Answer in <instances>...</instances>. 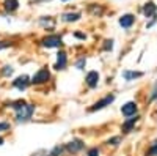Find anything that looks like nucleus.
<instances>
[{"instance_id": "obj_20", "label": "nucleus", "mask_w": 157, "mask_h": 156, "mask_svg": "<svg viewBox=\"0 0 157 156\" xmlns=\"http://www.w3.org/2000/svg\"><path fill=\"white\" fill-rule=\"evenodd\" d=\"M148 154H151V156H155L157 154V142H154V144H152V147H151V150H149Z\"/></svg>"}, {"instance_id": "obj_11", "label": "nucleus", "mask_w": 157, "mask_h": 156, "mask_svg": "<svg viewBox=\"0 0 157 156\" xmlns=\"http://www.w3.org/2000/svg\"><path fill=\"white\" fill-rule=\"evenodd\" d=\"M134 21H135V18L132 14H124L123 18H120V25L124 29H129V27H132Z\"/></svg>"}, {"instance_id": "obj_16", "label": "nucleus", "mask_w": 157, "mask_h": 156, "mask_svg": "<svg viewBox=\"0 0 157 156\" xmlns=\"http://www.w3.org/2000/svg\"><path fill=\"white\" fill-rule=\"evenodd\" d=\"M0 73H2V76H5V77H10L13 73H14V68H13L11 65H5V66L2 68V71H0Z\"/></svg>"}, {"instance_id": "obj_25", "label": "nucleus", "mask_w": 157, "mask_h": 156, "mask_svg": "<svg viewBox=\"0 0 157 156\" xmlns=\"http://www.w3.org/2000/svg\"><path fill=\"white\" fill-rule=\"evenodd\" d=\"M91 10H93V13H96V14H101V13H102V8H96V6H91Z\"/></svg>"}, {"instance_id": "obj_9", "label": "nucleus", "mask_w": 157, "mask_h": 156, "mask_svg": "<svg viewBox=\"0 0 157 156\" xmlns=\"http://www.w3.org/2000/svg\"><path fill=\"white\" fill-rule=\"evenodd\" d=\"M121 112H123V115H126V117H130V115H135L137 114V104L135 102H126L124 106L121 107Z\"/></svg>"}, {"instance_id": "obj_13", "label": "nucleus", "mask_w": 157, "mask_h": 156, "mask_svg": "<svg viewBox=\"0 0 157 156\" xmlns=\"http://www.w3.org/2000/svg\"><path fill=\"white\" fill-rule=\"evenodd\" d=\"M143 76V73H140V71H124L123 73V77L126 81H132V79H137V77H141Z\"/></svg>"}, {"instance_id": "obj_4", "label": "nucleus", "mask_w": 157, "mask_h": 156, "mask_svg": "<svg viewBox=\"0 0 157 156\" xmlns=\"http://www.w3.org/2000/svg\"><path fill=\"white\" fill-rule=\"evenodd\" d=\"M29 85H30V77L27 74H22V76L16 77V79L13 81V87L17 88V90H25Z\"/></svg>"}, {"instance_id": "obj_19", "label": "nucleus", "mask_w": 157, "mask_h": 156, "mask_svg": "<svg viewBox=\"0 0 157 156\" xmlns=\"http://www.w3.org/2000/svg\"><path fill=\"white\" fill-rule=\"evenodd\" d=\"M120 140H121L120 137H112V139H109L107 144H109V145H110V144H112V145H118V144H120Z\"/></svg>"}, {"instance_id": "obj_12", "label": "nucleus", "mask_w": 157, "mask_h": 156, "mask_svg": "<svg viewBox=\"0 0 157 156\" xmlns=\"http://www.w3.org/2000/svg\"><path fill=\"white\" fill-rule=\"evenodd\" d=\"M3 8H5V11L13 13V11H16L19 8V2H17V0H5V2H3Z\"/></svg>"}, {"instance_id": "obj_24", "label": "nucleus", "mask_w": 157, "mask_h": 156, "mask_svg": "<svg viewBox=\"0 0 157 156\" xmlns=\"http://www.w3.org/2000/svg\"><path fill=\"white\" fill-rule=\"evenodd\" d=\"M10 46H11V43H10V41H0V50L5 49V47H10Z\"/></svg>"}, {"instance_id": "obj_27", "label": "nucleus", "mask_w": 157, "mask_h": 156, "mask_svg": "<svg viewBox=\"0 0 157 156\" xmlns=\"http://www.w3.org/2000/svg\"><path fill=\"white\" fill-rule=\"evenodd\" d=\"M64 2H66V0H64Z\"/></svg>"}, {"instance_id": "obj_14", "label": "nucleus", "mask_w": 157, "mask_h": 156, "mask_svg": "<svg viewBox=\"0 0 157 156\" xmlns=\"http://www.w3.org/2000/svg\"><path fill=\"white\" fill-rule=\"evenodd\" d=\"M61 19L64 22H74V21H78L80 19V14L78 13H66V14H63Z\"/></svg>"}, {"instance_id": "obj_22", "label": "nucleus", "mask_w": 157, "mask_h": 156, "mask_svg": "<svg viewBox=\"0 0 157 156\" xmlns=\"http://www.w3.org/2000/svg\"><path fill=\"white\" fill-rule=\"evenodd\" d=\"M99 154V150L98 148H91V150H88V156H98Z\"/></svg>"}, {"instance_id": "obj_2", "label": "nucleus", "mask_w": 157, "mask_h": 156, "mask_svg": "<svg viewBox=\"0 0 157 156\" xmlns=\"http://www.w3.org/2000/svg\"><path fill=\"white\" fill-rule=\"evenodd\" d=\"M49 79H50V71H49L47 68H41V70H38V71L33 74L30 84H33V85H41V84H46Z\"/></svg>"}, {"instance_id": "obj_1", "label": "nucleus", "mask_w": 157, "mask_h": 156, "mask_svg": "<svg viewBox=\"0 0 157 156\" xmlns=\"http://www.w3.org/2000/svg\"><path fill=\"white\" fill-rule=\"evenodd\" d=\"M8 107L14 109L16 112V122H29L33 114H35V106L33 104L25 102L24 99H17V101H11L8 102Z\"/></svg>"}, {"instance_id": "obj_21", "label": "nucleus", "mask_w": 157, "mask_h": 156, "mask_svg": "<svg viewBox=\"0 0 157 156\" xmlns=\"http://www.w3.org/2000/svg\"><path fill=\"white\" fill-rule=\"evenodd\" d=\"M112 47H113V41H112V40L105 41V44H104V49H105V50H112Z\"/></svg>"}, {"instance_id": "obj_10", "label": "nucleus", "mask_w": 157, "mask_h": 156, "mask_svg": "<svg viewBox=\"0 0 157 156\" xmlns=\"http://www.w3.org/2000/svg\"><path fill=\"white\" fill-rule=\"evenodd\" d=\"M155 11H157V6H155L154 2H148L145 6H143V14H145L146 18H154Z\"/></svg>"}, {"instance_id": "obj_8", "label": "nucleus", "mask_w": 157, "mask_h": 156, "mask_svg": "<svg viewBox=\"0 0 157 156\" xmlns=\"http://www.w3.org/2000/svg\"><path fill=\"white\" fill-rule=\"evenodd\" d=\"M86 85L88 87H91V88H94L96 85H98V82H99V73L98 71H90L88 74H86Z\"/></svg>"}, {"instance_id": "obj_7", "label": "nucleus", "mask_w": 157, "mask_h": 156, "mask_svg": "<svg viewBox=\"0 0 157 156\" xmlns=\"http://www.w3.org/2000/svg\"><path fill=\"white\" fill-rule=\"evenodd\" d=\"M82 148H83V142L80 139H74V140L69 142V144H66V150L69 153H77V151H80Z\"/></svg>"}, {"instance_id": "obj_15", "label": "nucleus", "mask_w": 157, "mask_h": 156, "mask_svg": "<svg viewBox=\"0 0 157 156\" xmlns=\"http://www.w3.org/2000/svg\"><path fill=\"white\" fill-rule=\"evenodd\" d=\"M138 122V117H135V118H130V120H127L124 125H123V131L124 133H129V131H132V128H134V125Z\"/></svg>"}, {"instance_id": "obj_18", "label": "nucleus", "mask_w": 157, "mask_h": 156, "mask_svg": "<svg viewBox=\"0 0 157 156\" xmlns=\"http://www.w3.org/2000/svg\"><path fill=\"white\" fill-rule=\"evenodd\" d=\"M10 129V123L8 122H0V133L2 131H8Z\"/></svg>"}, {"instance_id": "obj_17", "label": "nucleus", "mask_w": 157, "mask_h": 156, "mask_svg": "<svg viewBox=\"0 0 157 156\" xmlns=\"http://www.w3.org/2000/svg\"><path fill=\"white\" fill-rule=\"evenodd\" d=\"M63 150H64V148H63L61 145H57V147H55L54 150H52V151H50V154H49V156H61V153H63Z\"/></svg>"}, {"instance_id": "obj_6", "label": "nucleus", "mask_w": 157, "mask_h": 156, "mask_svg": "<svg viewBox=\"0 0 157 156\" xmlns=\"http://www.w3.org/2000/svg\"><path fill=\"white\" fill-rule=\"evenodd\" d=\"M66 65H68V55H66V52L60 50L58 54H57V63H55L54 68H55L57 71H61V70L66 68Z\"/></svg>"}, {"instance_id": "obj_5", "label": "nucleus", "mask_w": 157, "mask_h": 156, "mask_svg": "<svg viewBox=\"0 0 157 156\" xmlns=\"http://www.w3.org/2000/svg\"><path fill=\"white\" fill-rule=\"evenodd\" d=\"M115 101V96L113 95H109V96H105L104 99H101V101H98L96 104H93V106L90 107V112H94V110H99V109H104L105 106H110V104Z\"/></svg>"}, {"instance_id": "obj_23", "label": "nucleus", "mask_w": 157, "mask_h": 156, "mask_svg": "<svg viewBox=\"0 0 157 156\" xmlns=\"http://www.w3.org/2000/svg\"><path fill=\"white\" fill-rule=\"evenodd\" d=\"M83 66H85V58H80L77 62V68L78 70H83Z\"/></svg>"}, {"instance_id": "obj_3", "label": "nucleus", "mask_w": 157, "mask_h": 156, "mask_svg": "<svg viewBox=\"0 0 157 156\" xmlns=\"http://www.w3.org/2000/svg\"><path fill=\"white\" fill-rule=\"evenodd\" d=\"M41 44L44 46V47H60L61 46V36H58V35H50V36H46V38H43V41H41Z\"/></svg>"}, {"instance_id": "obj_26", "label": "nucleus", "mask_w": 157, "mask_h": 156, "mask_svg": "<svg viewBox=\"0 0 157 156\" xmlns=\"http://www.w3.org/2000/svg\"><path fill=\"white\" fill-rule=\"evenodd\" d=\"M0 145H3V137H0Z\"/></svg>"}]
</instances>
